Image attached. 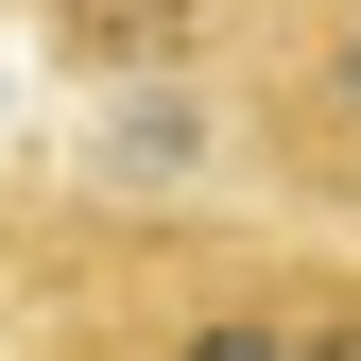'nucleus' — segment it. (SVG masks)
I'll use <instances>...</instances> for the list:
<instances>
[{"mask_svg": "<svg viewBox=\"0 0 361 361\" xmlns=\"http://www.w3.org/2000/svg\"><path fill=\"white\" fill-rule=\"evenodd\" d=\"M18 361H361V224H224L138 190H0Z\"/></svg>", "mask_w": 361, "mask_h": 361, "instance_id": "f257e3e1", "label": "nucleus"}, {"mask_svg": "<svg viewBox=\"0 0 361 361\" xmlns=\"http://www.w3.org/2000/svg\"><path fill=\"white\" fill-rule=\"evenodd\" d=\"M224 138L276 224H361V0H241Z\"/></svg>", "mask_w": 361, "mask_h": 361, "instance_id": "f03ea898", "label": "nucleus"}, {"mask_svg": "<svg viewBox=\"0 0 361 361\" xmlns=\"http://www.w3.org/2000/svg\"><path fill=\"white\" fill-rule=\"evenodd\" d=\"M69 86H172V69H224L241 52V0H35Z\"/></svg>", "mask_w": 361, "mask_h": 361, "instance_id": "7ed1b4c3", "label": "nucleus"}, {"mask_svg": "<svg viewBox=\"0 0 361 361\" xmlns=\"http://www.w3.org/2000/svg\"><path fill=\"white\" fill-rule=\"evenodd\" d=\"M0 361H18V344H0Z\"/></svg>", "mask_w": 361, "mask_h": 361, "instance_id": "20e7f679", "label": "nucleus"}]
</instances>
